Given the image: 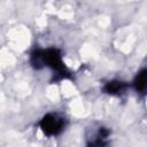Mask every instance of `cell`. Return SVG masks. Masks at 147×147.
I'll return each mask as SVG.
<instances>
[{"label":"cell","mask_w":147,"mask_h":147,"mask_svg":"<svg viewBox=\"0 0 147 147\" xmlns=\"http://www.w3.org/2000/svg\"><path fill=\"white\" fill-rule=\"evenodd\" d=\"M41 60L42 67L51 68L56 76V79H65L69 77L70 72L67 70L64 62L62 60V54L57 48H47L41 49Z\"/></svg>","instance_id":"1"},{"label":"cell","mask_w":147,"mask_h":147,"mask_svg":"<svg viewBox=\"0 0 147 147\" xmlns=\"http://www.w3.org/2000/svg\"><path fill=\"white\" fill-rule=\"evenodd\" d=\"M39 126H40L41 131L46 136L54 137V136L60 134L63 131V129H64V119L57 114L49 113V114L45 115L40 119Z\"/></svg>","instance_id":"2"},{"label":"cell","mask_w":147,"mask_h":147,"mask_svg":"<svg viewBox=\"0 0 147 147\" xmlns=\"http://www.w3.org/2000/svg\"><path fill=\"white\" fill-rule=\"evenodd\" d=\"M125 90H126V84L117 79L109 80L103 86V92L109 95H121L125 92Z\"/></svg>","instance_id":"3"},{"label":"cell","mask_w":147,"mask_h":147,"mask_svg":"<svg viewBox=\"0 0 147 147\" xmlns=\"http://www.w3.org/2000/svg\"><path fill=\"white\" fill-rule=\"evenodd\" d=\"M147 86V70L141 69L133 79V87L138 93H144Z\"/></svg>","instance_id":"4"}]
</instances>
